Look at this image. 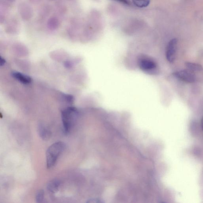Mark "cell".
I'll return each mask as SVG.
<instances>
[{
    "label": "cell",
    "mask_w": 203,
    "mask_h": 203,
    "mask_svg": "<svg viewBox=\"0 0 203 203\" xmlns=\"http://www.w3.org/2000/svg\"><path fill=\"white\" fill-rule=\"evenodd\" d=\"M61 116L64 132L68 134L76 124L78 118V111L75 107H66L62 111Z\"/></svg>",
    "instance_id": "6da1fadb"
},
{
    "label": "cell",
    "mask_w": 203,
    "mask_h": 203,
    "mask_svg": "<svg viewBox=\"0 0 203 203\" xmlns=\"http://www.w3.org/2000/svg\"><path fill=\"white\" fill-rule=\"evenodd\" d=\"M138 64L140 70L150 75H156L159 73V69L156 60L150 56L142 54L138 58Z\"/></svg>",
    "instance_id": "7a4b0ae2"
},
{
    "label": "cell",
    "mask_w": 203,
    "mask_h": 203,
    "mask_svg": "<svg viewBox=\"0 0 203 203\" xmlns=\"http://www.w3.org/2000/svg\"><path fill=\"white\" fill-rule=\"evenodd\" d=\"M65 144L61 141L54 143L46 152V166L50 169L56 164L57 160L65 149Z\"/></svg>",
    "instance_id": "3957f363"
},
{
    "label": "cell",
    "mask_w": 203,
    "mask_h": 203,
    "mask_svg": "<svg viewBox=\"0 0 203 203\" xmlns=\"http://www.w3.org/2000/svg\"><path fill=\"white\" fill-rule=\"evenodd\" d=\"M18 12L21 19L24 21L30 20L33 15V10L31 5L26 1H21L18 6Z\"/></svg>",
    "instance_id": "277c9868"
},
{
    "label": "cell",
    "mask_w": 203,
    "mask_h": 203,
    "mask_svg": "<svg viewBox=\"0 0 203 203\" xmlns=\"http://www.w3.org/2000/svg\"><path fill=\"white\" fill-rule=\"evenodd\" d=\"M175 77L187 83H193L195 82L196 76L193 71L189 70H183L174 73Z\"/></svg>",
    "instance_id": "5b68a950"
},
{
    "label": "cell",
    "mask_w": 203,
    "mask_h": 203,
    "mask_svg": "<svg viewBox=\"0 0 203 203\" xmlns=\"http://www.w3.org/2000/svg\"><path fill=\"white\" fill-rule=\"evenodd\" d=\"M177 43V39H173L169 41L167 46L166 57L169 63H173L175 59Z\"/></svg>",
    "instance_id": "8992f818"
},
{
    "label": "cell",
    "mask_w": 203,
    "mask_h": 203,
    "mask_svg": "<svg viewBox=\"0 0 203 203\" xmlns=\"http://www.w3.org/2000/svg\"><path fill=\"white\" fill-rule=\"evenodd\" d=\"M18 20L15 18H12L6 21L5 30L9 34H15L17 33L20 29V24Z\"/></svg>",
    "instance_id": "52a82bcc"
},
{
    "label": "cell",
    "mask_w": 203,
    "mask_h": 203,
    "mask_svg": "<svg viewBox=\"0 0 203 203\" xmlns=\"http://www.w3.org/2000/svg\"><path fill=\"white\" fill-rule=\"evenodd\" d=\"M11 75L14 79L22 84L27 85L32 82V79L29 76L18 71H13Z\"/></svg>",
    "instance_id": "ba28073f"
},
{
    "label": "cell",
    "mask_w": 203,
    "mask_h": 203,
    "mask_svg": "<svg viewBox=\"0 0 203 203\" xmlns=\"http://www.w3.org/2000/svg\"><path fill=\"white\" fill-rule=\"evenodd\" d=\"M38 132L42 139L47 140L50 138L51 135V131L47 127L43 124H40L38 126Z\"/></svg>",
    "instance_id": "9c48e42d"
},
{
    "label": "cell",
    "mask_w": 203,
    "mask_h": 203,
    "mask_svg": "<svg viewBox=\"0 0 203 203\" xmlns=\"http://www.w3.org/2000/svg\"><path fill=\"white\" fill-rule=\"evenodd\" d=\"M59 19L56 16H52L47 20L46 26L49 29L54 31L58 29L60 26Z\"/></svg>",
    "instance_id": "30bf717a"
},
{
    "label": "cell",
    "mask_w": 203,
    "mask_h": 203,
    "mask_svg": "<svg viewBox=\"0 0 203 203\" xmlns=\"http://www.w3.org/2000/svg\"><path fill=\"white\" fill-rule=\"evenodd\" d=\"M60 183V181L57 179L51 180L48 183L47 189L51 193H55L59 189Z\"/></svg>",
    "instance_id": "8fae6325"
},
{
    "label": "cell",
    "mask_w": 203,
    "mask_h": 203,
    "mask_svg": "<svg viewBox=\"0 0 203 203\" xmlns=\"http://www.w3.org/2000/svg\"><path fill=\"white\" fill-rule=\"evenodd\" d=\"M185 65L188 70L192 71H200L203 69L201 65L196 63L187 62Z\"/></svg>",
    "instance_id": "7c38bea8"
},
{
    "label": "cell",
    "mask_w": 203,
    "mask_h": 203,
    "mask_svg": "<svg viewBox=\"0 0 203 203\" xmlns=\"http://www.w3.org/2000/svg\"><path fill=\"white\" fill-rule=\"evenodd\" d=\"M134 4L139 8L147 7L150 4V0H132Z\"/></svg>",
    "instance_id": "4fadbf2b"
},
{
    "label": "cell",
    "mask_w": 203,
    "mask_h": 203,
    "mask_svg": "<svg viewBox=\"0 0 203 203\" xmlns=\"http://www.w3.org/2000/svg\"><path fill=\"white\" fill-rule=\"evenodd\" d=\"M50 6L49 5L44 6L40 9V15L43 17H46L49 15L51 11Z\"/></svg>",
    "instance_id": "5bb4252c"
},
{
    "label": "cell",
    "mask_w": 203,
    "mask_h": 203,
    "mask_svg": "<svg viewBox=\"0 0 203 203\" xmlns=\"http://www.w3.org/2000/svg\"><path fill=\"white\" fill-rule=\"evenodd\" d=\"M44 192L43 190H39L36 194L35 199L37 203H41L43 200Z\"/></svg>",
    "instance_id": "9a60e30c"
},
{
    "label": "cell",
    "mask_w": 203,
    "mask_h": 203,
    "mask_svg": "<svg viewBox=\"0 0 203 203\" xmlns=\"http://www.w3.org/2000/svg\"><path fill=\"white\" fill-rule=\"evenodd\" d=\"M115 1H118L123 4L127 5L130 4V2L128 0H115Z\"/></svg>",
    "instance_id": "2e32d148"
},
{
    "label": "cell",
    "mask_w": 203,
    "mask_h": 203,
    "mask_svg": "<svg viewBox=\"0 0 203 203\" xmlns=\"http://www.w3.org/2000/svg\"><path fill=\"white\" fill-rule=\"evenodd\" d=\"M6 63V61L4 58H2V57L1 58V66L4 65Z\"/></svg>",
    "instance_id": "e0dca14e"
},
{
    "label": "cell",
    "mask_w": 203,
    "mask_h": 203,
    "mask_svg": "<svg viewBox=\"0 0 203 203\" xmlns=\"http://www.w3.org/2000/svg\"><path fill=\"white\" fill-rule=\"evenodd\" d=\"M29 1H30L32 2L35 3V2H39V1H40V0H29Z\"/></svg>",
    "instance_id": "ac0fdd59"
},
{
    "label": "cell",
    "mask_w": 203,
    "mask_h": 203,
    "mask_svg": "<svg viewBox=\"0 0 203 203\" xmlns=\"http://www.w3.org/2000/svg\"><path fill=\"white\" fill-rule=\"evenodd\" d=\"M5 1H8V2H15L16 0H5Z\"/></svg>",
    "instance_id": "d6986e66"
},
{
    "label": "cell",
    "mask_w": 203,
    "mask_h": 203,
    "mask_svg": "<svg viewBox=\"0 0 203 203\" xmlns=\"http://www.w3.org/2000/svg\"><path fill=\"white\" fill-rule=\"evenodd\" d=\"M201 126H202V129L203 131V117L202 118V119L201 120Z\"/></svg>",
    "instance_id": "ffe728a7"
},
{
    "label": "cell",
    "mask_w": 203,
    "mask_h": 203,
    "mask_svg": "<svg viewBox=\"0 0 203 203\" xmlns=\"http://www.w3.org/2000/svg\"><path fill=\"white\" fill-rule=\"evenodd\" d=\"M67 1H74V0H67Z\"/></svg>",
    "instance_id": "44dd1931"
},
{
    "label": "cell",
    "mask_w": 203,
    "mask_h": 203,
    "mask_svg": "<svg viewBox=\"0 0 203 203\" xmlns=\"http://www.w3.org/2000/svg\"><path fill=\"white\" fill-rule=\"evenodd\" d=\"M49 1H54V0H49Z\"/></svg>",
    "instance_id": "7402d4cb"
}]
</instances>
